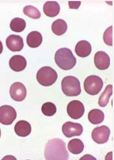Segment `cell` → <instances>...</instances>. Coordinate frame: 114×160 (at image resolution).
<instances>
[{"label": "cell", "mask_w": 114, "mask_h": 160, "mask_svg": "<svg viewBox=\"0 0 114 160\" xmlns=\"http://www.w3.org/2000/svg\"><path fill=\"white\" fill-rule=\"evenodd\" d=\"M45 157L46 160H68L65 142L59 138L49 140L45 148Z\"/></svg>", "instance_id": "6da1fadb"}, {"label": "cell", "mask_w": 114, "mask_h": 160, "mask_svg": "<svg viewBox=\"0 0 114 160\" xmlns=\"http://www.w3.org/2000/svg\"><path fill=\"white\" fill-rule=\"evenodd\" d=\"M55 61L59 68L64 70L73 68L76 63V59L69 48H61L57 50L55 55Z\"/></svg>", "instance_id": "7a4b0ae2"}, {"label": "cell", "mask_w": 114, "mask_h": 160, "mask_svg": "<svg viewBox=\"0 0 114 160\" xmlns=\"http://www.w3.org/2000/svg\"><path fill=\"white\" fill-rule=\"evenodd\" d=\"M62 90L68 97H76L81 94L80 82L78 78L72 76H68L63 79Z\"/></svg>", "instance_id": "3957f363"}, {"label": "cell", "mask_w": 114, "mask_h": 160, "mask_svg": "<svg viewBox=\"0 0 114 160\" xmlns=\"http://www.w3.org/2000/svg\"><path fill=\"white\" fill-rule=\"evenodd\" d=\"M36 78L39 84L44 86H49L55 83L58 78L56 72L50 67H44L39 70Z\"/></svg>", "instance_id": "277c9868"}, {"label": "cell", "mask_w": 114, "mask_h": 160, "mask_svg": "<svg viewBox=\"0 0 114 160\" xmlns=\"http://www.w3.org/2000/svg\"><path fill=\"white\" fill-rule=\"evenodd\" d=\"M104 85L103 81L99 77L91 75L86 78L84 88L87 93L92 96L98 94Z\"/></svg>", "instance_id": "5b68a950"}, {"label": "cell", "mask_w": 114, "mask_h": 160, "mask_svg": "<svg viewBox=\"0 0 114 160\" xmlns=\"http://www.w3.org/2000/svg\"><path fill=\"white\" fill-rule=\"evenodd\" d=\"M17 117L16 110L9 105L0 107V123L3 125H11Z\"/></svg>", "instance_id": "8992f818"}, {"label": "cell", "mask_w": 114, "mask_h": 160, "mask_svg": "<svg viewBox=\"0 0 114 160\" xmlns=\"http://www.w3.org/2000/svg\"><path fill=\"white\" fill-rule=\"evenodd\" d=\"M67 111L69 117L72 119L77 120L83 115L85 107L83 104L78 100H73L68 104Z\"/></svg>", "instance_id": "52a82bcc"}, {"label": "cell", "mask_w": 114, "mask_h": 160, "mask_svg": "<svg viewBox=\"0 0 114 160\" xmlns=\"http://www.w3.org/2000/svg\"><path fill=\"white\" fill-rule=\"evenodd\" d=\"M111 131L107 126L97 127L93 131L92 138L93 141L98 144L106 143L109 140Z\"/></svg>", "instance_id": "ba28073f"}, {"label": "cell", "mask_w": 114, "mask_h": 160, "mask_svg": "<svg viewBox=\"0 0 114 160\" xmlns=\"http://www.w3.org/2000/svg\"><path fill=\"white\" fill-rule=\"evenodd\" d=\"M26 89L25 85L20 82H15L10 88V95L13 100L21 102L26 98Z\"/></svg>", "instance_id": "9c48e42d"}, {"label": "cell", "mask_w": 114, "mask_h": 160, "mask_svg": "<svg viewBox=\"0 0 114 160\" xmlns=\"http://www.w3.org/2000/svg\"><path fill=\"white\" fill-rule=\"evenodd\" d=\"M83 130V126L79 123L67 122L62 127L63 133L67 138L81 136Z\"/></svg>", "instance_id": "30bf717a"}, {"label": "cell", "mask_w": 114, "mask_h": 160, "mask_svg": "<svg viewBox=\"0 0 114 160\" xmlns=\"http://www.w3.org/2000/svg\"><path fill=\"white\" fill-rule=\"evenodd\" d=\"M96 67L100 70H104L109 68L111 63L110 57L104 51H98L96 53L94 57Z\"/></svg>", "instance_id": "8fae6325"}, {"label": "cell", "mask_w": 114, "mask_h": 160, "mask_svg": "<svg viewBox=\"0 0 114 160\" xmlns=\"http://www.w3.org/2000/svg\"><path fill=\"white\" fill-rule=\"evenodd\" d=\"M6 42L8 49L13 52L21 51L24 46L22 38L16 35H10L7 38Z\"/></svg>", "instance_id": "7c38bea8"}, {"label": "cell", "mask_w": 114, "mask_h": 160, "mask_svg": "<svg viewBox=\"0 0 114 160\" xmlns=\"http://www.w3.org/2000/svg\"><path fill=\"white\" fill-rule=\"evenodd\" d=\"M9 66L11 69L17 72L24 70L27 66L26 58L20 55L13 56L9 61Z\"/></svg>", "instance_id": "4fadbf2b"}, {"label": "cell", "mask_w": 114, "mask_h": 160, "mask_svg": "<svg viewBox=\"0 0 114 160\" xmlns=\"http://www.w3.org/2000/svg\"><path fill=\"white\" fill-rule=\"evenodd\" d=\"M91 45L87 41H80L76 44L75 47V52L76 55L82 58L88 57L91 53Z\"/></svg>", "instance_id": "5bb4252c"}, {"label": "cell", "mask_w": 114, "mask_h": 160, "mask_svg": "<svg viewBox=\"0 0 114 160\" xmlns=\"http://www.w3.org/2000/svg\"><path fill=\"white\" fill-rule=\"evenodd\" d=\"M59 5L55 1H48L43 6V12L47 16L55 17L59 13Z\"/></svg>", "instance_id": "9a60e30c"}, {"label": "cell", "mask_w": 114, "mask_h": 160, "mask_svg": "<svg viewBox=\"0 0 114 160\" xmlns=\"http://www.w3.org/2000/svg\"><path fill=\"white\" fill-rule=\"evenodd\" d=\"M14 131L17 135L22 137L27 136L31 132V124L25 121H19L14 127Z\"/></svg>", "instance_id": "2e32d148"}, {"label": "cell", "mask_w": 114, "mask_h": 160, "mask_svg": "<svg viewBox=\"0 0 114 160\" xmlns=\"http://www.w3.org/2000/svg\"><path fill=\"white\" fill-rule=\"evenodd\" d=\"M42 36L39 32L33 31L27 37V43L29 47L35 48L39 47L42 42Z\"/></svg>", "instance_id": "e0dca14e"}, {"label": "cell", "mask_w": 114, "mask_h": 160, "mask_svg": "<svg viewBox=\"0 0 114 160\" xmlns=\"http://www.w3.org/2000/svg\"><path fill=\"white\" fill-rule=\"evenodd\" d=\"M52 30L54 33L57 36L64 34L67 30L66 22L63 19H57L52 24Z\"/></svg>", "instance_id": "ac0fdd59"}, {"label": "cell", "mask_w": 114, "mask_h": 160, "mask_svg": "<svg viewBox=\"0 0 114 160\" xmlns=\"http://www.w3.org/2000/svg\"><path fill=\"white\" fill-rule=\"evenodd\" d=\"M69 151L72 154L78 155L82 153L84 148V145L81 140L77 138L72 139L68 144Z\"/></svg>", "instance_id": "d6986e66"}, {"label": "cell", "mask_w": 114, "mask_h": 160, "mask_svg": "<svg viewBox=\"0 0 114 160\" xmlns=\"http://www.w3.org/2000/svg\"><path fill=\"white\" fill-rule=\"evenodd\" d=\"M89 121L93 125L100 124L105 119L104 113L98 109H94L91 110L88 115Z\"/></svg>", "instance_id": "ffe728a7"}, {"label": "cell", "mask_w": 114, "mask_h": 160, "mask_svg": "<svg viewBox=\"0 0 114 160\" xmlns=\"http://www.w3.org/2000/svg\"><path fill=\"white\" fill-rule=\"evenodd\" d=\"M113 94V85H107L98 99V105L101 107H105L108 104L110 98Z\"/></svg>", "instance_id": "44dd1931"}, {"label": "cell", "mask_w": 114, "mask_h": 160, "mask_svg": "<svg viewBox=\"0 0 114 160\" xmlns=\"http://www.w3.org/2000/svg\"><path fill=\"white\" fill-rule=\"evenodd\" d=\"M26 21L24 19L15 18L11 21L10 27L13 32H21L26 28Z\"/></svg>", "instance_id": "7402d4cb"}, {"label": "cell", "mask_w": 114, "mask_h": 160, "mask_svg": "<svg viewBox=\"0 0 114 160\" xmlns=\"http://www.w3.org/2000/svg\"><path fill=\"white\" fill-rule=\"evenodd\" d=\"M23 12L25 15L33 19H39L41 16L38 9L32 6H26L23 9Z\"/></svg>", "instance_id": "603a6c76"}, {"label": "cell", "mask_w": 114, "mask_h": 160, "mask_svg": "<svg viewBox=\"0 0 114 160\" xmlns=\"http://www.w3.org/2000/svg\"><path fill=\"white\" fill-rule=\"evenodd\" d=\"M41 111L46 116H53L56 113V107L55 104L52 102H46L42 105L41 107Z\"/></svg>", "instance_id": "cb8c5ba5"}, {"label": "cell", "mask_w": 114, "mask_h": 160, "mask_svg": "<svg viewBox=\"0 0 114 160\" xmlns=\"http://www.w3.org/2000/svg\"><path fill=\"white\" fill-rule=\"evenodd\" d=\"M103 39L107 45H113V26L109 27L104 32Z\"/></svg>", "instance_id": "d4e9b609"}, {"label": "cell", "mask_w": 114, "mask_h": 160, "mask_svg": "<svg viewBox=\"0 0 114 160\" xmlns=\"http://www.w3.org/2000/svg\"><path fill=\"white\" fill-rule=\"evenodd\" d=\"M81 4L80 1H69V5L70 9H78Z\"/></svg>", "instance_id": "484cf974"}, {"label": "cell", "mask_w": 114, "mask_h": 160, "mask_svg": "<svg viewBox=\"0 0 114 160\" xmlns=\"http://www.w3.org/2000/svg\"><path fill=\"white\" fill-rule=\"evenodd\" d=\"M3 51V45L2 42L0 41V54H2Z\"/></svg>", "instance_id": "4316f807"}, {"label": "cell", "mask_w": 114, "mask_h": 160, "mask_svg": "<svg viewBox=\"0 0 114 160\" xmlns=\"http://www.w3.org/2000/svg\"><path fill=\"white\" fill-rule=\"evenodd\" d=\"M1 129H0V138H1Z\"/></svg>", "instance_id": "83f0119b"}]
</instances>
